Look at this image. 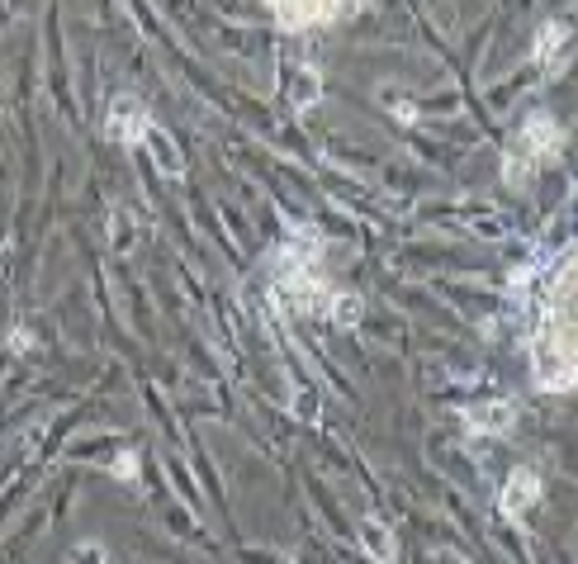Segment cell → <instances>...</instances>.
<instances>
[{
  "label": "cell",
  "instance_id": "1",
  "mask_svg": "<svg viewBox=\"0 0 578 564\" xmlns=\"http://www.w3.org/2000/svg\"><path fill=\"white\" fill-rule=\"evenodd\" d=\"M346 0H271V10L280 15L285 29H308V24H327L342 10Z\"/></svg>",
  "mask_w": 578,
  "mask_h": 564
},
{
  "label": "cell",
  "instance_id": "4",
  "mask_svg": "<svg viewBox=\"0 0 578 564\" xmlns=\"http://www.w3.org/2000/svg\"><path fill=\"white\" fill-rule=\"evenodd\" d=\"M361 541L370 550V560H394V531L380 527V522H361Z\"/></svg>",
  "mask_w": 578,
  "mask_h": 564
},
{
  "label": "cell",
  "instance_id": "5",
  "mask_svg": "<svg viewBox=\"0 0 578 564\" xmlns=\"http://www.w3.org/2000/svg\"><path fill=\"white\" fill-rule=\"evenodd\" d=\"M114 470H119V479H133V470H138V460H133V455H119V465H114Z\"/></svg>",
  "mask_w": 578,
  "mask_h": 564
},
{
  "label": "cell",
  "instance_id": "3",
  "mask_svg": "<svg viewBox=\"0 0 578 564\" xmlns=\"http://www.w3.org/2000/svg\"><path fill=\"white\" fill-rule=\"evenodd\" d=\"M143 128H147V110L138 100H119V105L109 110V138L128 143V138H143Z\"/></svg>",
  "mask_w": 578,
  "mask_h": 564
},
{
  "label": "cell",
  "instance_id": "2",
  "mask_svg": "<svg viewBox=\"0 0 578 564\" xmlns=\"http://www.w3.org/2000/svg\"><path fill=\"white\" fill-rule=\"evenodd\" d=\"M536 498H541V479L531 470H517V474H507V484H503V512L507 517H522V512L536 508Z\"/></svg>",
  "mask_w": 578,
  "mask_h": 564
}]
</instances>
